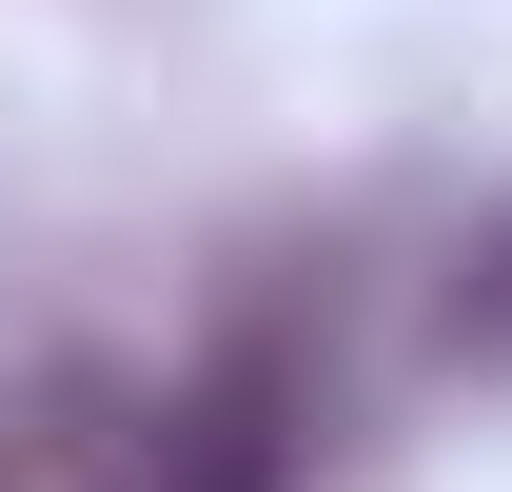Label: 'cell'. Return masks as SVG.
Segmentation results:
<instances>
[{
    "mask_svg": "<svg viewBox=\"0 0 512 492\" xmlns=\"http://www.w3.org/2000/svg\"><path fill=\"white\" fill-rule=\"evenodd\" d=\"M316 414H296V355H217L197 394H158L138 433V492H296Z\"/></svg>",
    "mask_w": 512,
    "mask_h": 492,
    "instance_id": "cell-1",
    "label": "cell"
},
{
    "mask_svg": "<svg viewBox=\"0 0 512 492\" xmlns=\"http://www.w3.org/2000/svg\"><path fill=\"white\" fill-rule=\"evenodd\" d=\"M453 355H512V217L453 256Z\"/></svg>",
    "mask_w": 512,
    "mask_h": 492,
    "instance_id": "cell-2",
    "label": "cell"
}]
</instances>
